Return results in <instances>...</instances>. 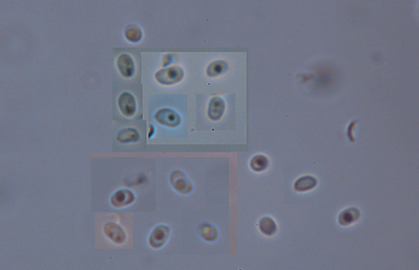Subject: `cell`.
Returning <instances> with one entry per match:
<instances>
[{"mask_svg": "<svg viewBox=\"0 0 419 270\" xmlns=\"http://www.w3.org/2000/svg\"><path fill=\"white\" fill-rule=\"evenodd\" d=\"M184 76L183 71L179 67H170L158 71L155 78L159 84L173 85L182 80Z\"/></svg>", "mask_w": 419, "mask_h": 270, "instance_id": "1", "label": "cell"}, {"mask_svg": "<svg viewBox=\"0 0 419 270\" xmlns=\"http://www.w3.org/2000/svg\"><path fill=\"white\" fill-rule=\"evenodd\" d=\"M170 182L175 190L181 194H187L193 190L190 179L182 171H173L170 176Z\"/></svg>", "mask_w": 419, "mask_h": 270, "instance_id": "2", "label": "cell"}, {"mask_svg": "<svg viewBox=\"0 0 419 270\" xmlns=\"http://www.w3.org/2000/svg\"><path fill=\"white\" fill-rule=\"evenodd\" d=\"M156 120L164 126L176 127L181 123V117L176 111L171 109H162L154 115Z\"/></svg>", "mask_w": 419, "mask_h": 270, "instance_id": "3", "label": "cell"}, {"mask_svg": "<svg viewBox=\"0 0 419 270\" xmlns=\"http://www.w3.org/2000/svg\"><path fill=\"white\" fill-rule=\"evenodd\" d=\"M117 104L121 113L125 116L131 117L136 113V100L130 92H125L122 93L117 99Z\"/></svg>", "mask_w": 419, "mask_h": 270, "instance_id": "4", "label": "cell"}, {"mask_svg": "<svg viewBox=\"0 0 419 270\" xmlns=\"http://www.w3.org/2000/svg\"><path fill=\"white\" fill-rule=\"evenodd\" d=\"M170 235L169 227L165 225H160L152 231L149 238L150 246L153 248L162 247L169 238Z\"/></svg>", "mask_w": 419, "mask_h": 270, "instance_id": "5", "label": "cell"}, {"mask_svg": "<svg viewBox=\"0 0 419 270\" xmlns=\"http://www.w3.org/2000/svg\"><path fill=\"white\" fill-rule=\"evenodd\" d=\"M117 66L119 73L125 78H131L135 73L134 59L128 54H121L117 59Z\"/></svg>", "mask_w": 419, "mask_h": 270, "instance_id": "6", "label": "cell"}, {"mask_svg": "<svg viewBox=\"0 0 419 270\" xmlns=\"http://www.w3.org/2000/svg\"><path fill=\"white\" fill-rule=\"evenodd\" d=\"M225 102L221 97L220 96L212 97L208 104V117L212 120H219L225 113Z\"/></svg>", "mask_w": 419, "mask_h": 270, "instance_id": "7", "label": "cell"}, {"mask_svg": "<svg viewBox=\"0 0 419 270\" xmlns=\"http://www.w3.org/2000/svg\"><path fill=\"white\" fill-rule=\"evenodd\" d=\"M104 232L106 236L117 244H121L126 240V233L116 223L113 222L106 223L104 226Z\"/></svg>", "mask_w": 419, "mask_h": 270, "instance_id": "8", "label": "cell"}, {"mask_svg": "<svg viewBox=\"0 0 419 270\" xmlns=\"http://www.w3.org/2000/svg\"><path fill=\"white\" fill-rule=\"evenodd\" d=\"M135 196L131 191L123 190L117 191L112 196L111 202L115 207H123L134 201Z\"/></svg>", "mask_w": 419, "mask_h": 270, "instance_id": "9", "label": "cell"}, {"mask_svg": "<svg viewBox=\"0 0 419 270\" xmlns=\"http://www.w3.org/2000/svg\"><path fill=\"white\" fill-rule=\"evenodd\" d=\"M140 134L136 129L127 128L123 129L118 133L117 140L122 143H129L138 141Z\"/></svg>", "mask_w": 419, "mask_h": 270, "instance_id": "10", "label": "cell"}, {"mask_svg": "<svg viewBox=\"0 0 419 270\" xmlns=\"http://www.w3.org/2000/svg\"><path fill=\"white\" fill-rule=\"evenodd\" d=\"M359 217V211L356 208H349V209L344 210L339 216L338 220L340 224L342 225H348L355 222Z\"/></svg>", "mask_w": 419, "mask_h": 270, "instance_id": "11", "label": "cell"}, {"mask_svg": "<svg viewBox=\"0 0 419 270\" xmlns=\"http://www.w3.org/2000/svg\"><path fill=\"white\" fill-rule=\"evenodd\" d=\"M125 38L131 43H138L142 39L143 32L140 27L135 24H129L125 30Z\"/></svg>", "mask_w": 419, "mask_h": 270, "instance_id": "12", "label": "cell"}, {"mask_svg": "<svg viewBox=\"0 0 419 270\" xmlns=\"http://www.w3.org/2000/svg\"><path fill=\"white\" fill-rule=\"evenodd\" d=\"M316 185V179L313 177L305 176L298 179L294 184V189L297 192H306L312 190Z\"/></svg>", "mask_w": 419, "mask_h": 270, "instance_id": "13", "label": "cell"}, {"mask_svg": "<svg viewBox=\"0 0 419 270\" xmlns=\"http://www.w3.org/2000/svg\"><path fill=\"white\" fill-rule=\"evenodd\" d=\"M199 232L202 238L207 242H213L217 240L218 237L217 229L211 224L204 223L201 225Z\"/></svg>", "mask_w": 419, "mask_h": 270, "instance_id": "14", "label": "cell"}, {"mask_svg": "<svg viewBox=\"0 0 419 270\" xmlns=\"http://www.w3.org/2000/svg\"><path fill=\"white\" fill-rule=\"evenodd\" d=\"M277 229V224L272 218L266 217L260 220V229L264 235L268 236L273 235L275 234Z\"/></svg>", "mask_w": 419, "mask_h": 270, "instance_id": "15", "label": "cell"}, {"mask_svg": "<svg viewBox=\"0 0 419 270\" xmlns=\"http://www.w3.org/2000/svg\"><path fill=\"white\" fill-rule=\"evenodd\" d=\"M227 69L228 65L226 61H215L210 64L208 67L206 73L208 76L215 77L223 74L227 71Z\"/></svg>", "mask_w": 419, "mask_h": 270, "instance_id": "16", "label": "cell"}, {"mask_svg": "<svg viewBox=\"0 0 419 270\" xmlns=\"http://www.w3.org/2000/svg\"><path fill=\"white\" fill-rule=\"evenodd\" d=\"M267 158L264 155H256L251 159L250 167L253 171L261 172L264 171L268 167Z\"/></svg>", "mask_w": 419, "mask_h": 270, "instance_id": "17", "label": "cell"}]
</instances>
